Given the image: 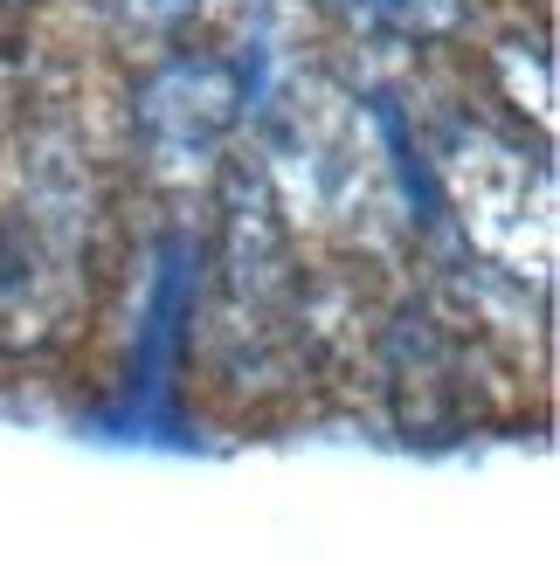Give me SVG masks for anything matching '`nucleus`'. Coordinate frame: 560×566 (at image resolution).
Masks as SVG:
<instances>
[{
    "label": "nucleus",
    "mask_w": 560,
    "mask_h": 566,
    "mask_svg": "<svg viewBox=\"0 0 560 566\" xmlns=\"http://www.w3.org/2000/svg\"><path fill=\"white\" fill-rule=\"evenodd\" d=\"M436 180L450 193L470 249H485L491 263L519 276L553 270V174L533 159L519 138H498L485 125H450L436 146Z\"/></svg>",
    "instance_id": "f257e3e1"
},
{
    "label": "nucleus",
    "mask_w": 560,
    "mask_h": 566,
    "mask_svg": "<svg viewBox=\"0 0 560 566\" xmlns=\"http://www.w3.org/2000/svg\"><path fill=\"white\" fill-rule=\"evenodd\" d=\"M242 97L249 83L221 55H180V63L153 70L146 91H138V138H146L153 166L159 174L208 166L221 153V138L242 125Z\"/></svg>",
    "instance_id": "f03ea898"
},
{
    "label": "nucleus",
    "mask_w": 560,
    "mask_h": 566,
    "mask_svg": "<svg viewBox=\"0 0 560 566\" xmlns=\"http://www.w3.org/2000/svg\"><path fill=\"white\" fill-rule=\"evenodd\" d=\"M63 304H70V249L55 242L49 214L0 221V338L28 346V338L55 332Z\"/></svg>",
    "instance_id": "7ed1b4c3"
},
{
    "label": "nucleus",
    "mask_w": 560,
    "mask_h": 566,
    "mask_svg": "<svg viewBox=\"0 0 560 566\" xmlns=\"http://www.w3.org/2000/svg\"><path fill=\"white\" fill-rule=\"evenodd\" d=\"M325 8H340L353 28H374V35H402V42H436L464 28L470 0H325Z\"/></svg>",
    "instance_id": "20e7f679"
}]
</instances>
